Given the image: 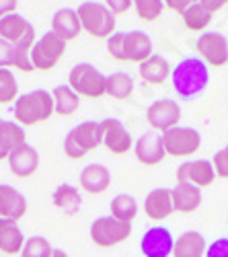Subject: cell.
<instances>
[{
    "label": "cell",
    "mask_w": 228,
    "mask_h": 257,
    "mask_svg": "<svg viewBox=\"0 0 228 257\" xmlns=\"http://www.w3.org/2000/svg\"><path fill=\"white\" fill-rule=\"evenodd\" d=\"M52 99H54V113L62 115V117L74 115L80 107V97L68 87V84H58V87L52 91Z\"/></svg>",
    "instance_id": "obj_28"
},
{
    "label": "cell",
    "mask_w": 228,
    "mask_h": 257,
    "mask_svg": "<svg viewBox=\"0 0 228 257\" xmlns=\"http://www.w3.org/2000/svg\"><path fill=\"white\" fill-rule=\"evenodd\" d=\"M52 243L46 237H39V234L25 239V245L21 249V257H52Z\"/></svg>",
    "instance_id": "obj_33"
},
{
    "label": "cell",
    "mask_w": 228,
    "mask_h": 257,
    "mask_svg": "<svg viewBox=\"0 0 228 257\" xmlns=\"http://www.w3.org/2000/svg\"><path fill=\"white\" fill-rule=\"evenodd\" d=\"M134 9H136V15L142 21L152 23V21H156L162 15L164 3L162 0H134Z\"/></svg>",
    "instance_id": "obj_34"
},
{
    "label": "cell",
    "mask_w": 228,
    "mask_h": 257,
    "mask_svg": "<svg viewBox=\"0 0 228 257\" xmlns=\"http://www.w3.org/2000/svg\"><path fill=\"white\" fill-rule=\"evenodd\" d=\"M7 163H9V169H11V173L15 177L27 179L39 169V153H37V148L31 146L29 142H23L9 155Z\"/></svg>",
    "instance_id": "obj_14"
},
{
    "label": "cell",
    "mask_w": 228,
    "mask_h": 257,
    "mask_svg": "<svg viewBox=\"0 0 228 257\" xmlns=\"http://www.w3.org/2000/svg\"><path fill=\"white\" fill-rule=\"evenodd\" d=\"M64 54H66V41L60 39L54 31H46L41 37L35 39L31 48L33 70H41V72L54 70Z\"/></svg>",
    "instance_id": "obj_7"
},
{
    "label": "cell",
    "mask_w": 228,
    "mask_h": 257,
    "mask_svg": "<svg viewBox=\"0 0 228 257\" xmlns=\"http://www.w3.org/2000/svg\"><path fill=\"white\" fill-rule=\"evenodd\" d=\"M17 7H19V0H0V19L17 13Z\"/></svg>",
    "instance_id": "obj_42"
},
{
    "label": "cell",
    "mask_w": 228,
    "mask_h": 257,
    "mask_svg": "<svg viewBox=\"0 0 228 257\" xmlns=\"http://www.w3.org/2000/svg\"><path fill=\"white\" fill-rule=\"evenodd\" d=\"M173 208L179 214H193L201 206V189L191 183H177L171 189Z\"/></svg>",
    "instance_id": "obj_20"
},
{
    "label": "cell",
    "mask_w": 228,
    "mask_h": 257,
    "mask_svg": "<svg viewBox=\"0 0 228 257\" xmlns=\"http://www.w3.org/2000/svg\"><path fill=\"white\" fill-rule=\"evenodd\" d=\"M15 64V46L0 39V68H13Z\"/></svg>",
    "instance_id": "obj_38"
},
{
    "label": "cell",
    "mask_w": 228,
    "mask_h": 257,
    "mask_svg": "<svg viewBox=\"0 0 228 257\" xmlns=\"http://www.w3.org/2000/svg\"><path fill=\"white\" fill-rule=\"evenodd\" d=\"M212 167H214V173L220 179H228V146L220 148V151L214 155L212 159Z\"/></svg>",
    "instance_id": "obj_36"
},
{
    "label": "cell",
    "mask_w": 228,
    "mask_h": 257,
    "mask_svg": "<svg viewBox=\"0 0 228 257\" xmlns=\"http://www.w3.org/2000/svg\"><path fill=\"white\" fill-rule=\"evenodd\" d=\"M25 136V127L15 119H0V163L7 161L17 146L27 142Z\"/></svg>",
    "instance_id": "obj_24"
},
{
    "label": "cell",
    "mask_w": 228,
    "mask_h": 257,
    "mask_svg": "<svg viewBox=\"0 0 228 257\" xmlns=\"http://www.w3.org/2000/svg\"><path fill=\"white\" fill-rule=\"evenodd\" d=\"M109 212H111L113 218L132 224V220H136L138 212H140V206H138L134 196H130V194H117L109 202Z\"/></svg>",
    "instance_id": "obj_29"
},
{
    "label": "cell",
    "mask_w": 228,
    "mask_h": 257,
    "mask_svg": "<svg viewBox=\"0 0 228 257\" xmlns=\"http://www.w3.org/2000/svg\"><path fill=\"white\" fill-rule=\"evenodd\" d=\"M101 127H103V146H105L111 155L121 157L132 151V146H134L132 134L128 132V127L123 125L121 119L105 117L101 121Z\"/></svg>",
    "instance_id": "obj_11"
},
{
    "label": "cell",
    "mask_w": 228,
    "mask_h": 257,
    "mask_svg": "<svg viewBox=\"0 0 228 257\" xmlns=\"http://www.w3.org/2000/svg\"><path fill=\"white\" fill-rule=\"evenodd\" d=\"M162 3H164V7H167L169 11H173L177 15H183L191 5H195L197 0H162Z\"/></svg>",
    "instance_id": "obj_40"
},
{
    "label": "cell",
    "mask_w": 228,
    "mask_h": 257,
    "mask_svg": "<svg viewBox=\"0 0 228 257\" xmlns=\"http://www.w3.org/2000/svg\"><path fill=\"white\" fill-rule=\"evenodd\" d=\"M130 234H132V224L113 218L111 214L109 216L95 218L89 228L91 241L101 249H109V247H117L121 243H126L130 239Z\"/></svg>",
    "instance_id": "obj_6"
},
{
    "label": "cell",
    "mask_w": 228,
    "mask_h": 257,
    "mask_svg": "<svg viewBox=\"0 0 228 257\" xmlns=\"http://www.w3.org/2000/svg\"><path fill=\"white\" fill-rule=\"evenodd\" d=\"M171 82H173V91L181 99L191 101L197 95H201L205 87H208L210 68L205 66V62L201 58L187 56L179 64H175V68H171Z\"/></svg>",
    "instance_id": "obj_1"
},
{
    "label": "cell",
    "mask_w": 228,
    "mask_h": 257,
    "mask_svg": "<svg viewBox=\"0 0 228 257\" xmlns=\"http://www.w3.org/2000/svg\"><path fill=\"white\" fill-rule=\"evenodd\" d=\"M33 31H35V27L19 13H13V15H7L0 19V39L9 41L13 46H17L21 39H25Z\"/></svg>",
    "instance_id": "obj_21"
},
{
    "label": "cell",
    "mask_w": 228,
    "mask_h": 257,
    "mask_svg": "<svg viewBox=\"0 0 228 257\" xmlns=\"http://www.w3.org/2000/svg\"><path fill=\"white\" fill-rule=\"evenodd\" d=\"M76 15H78L82 31L89 33L91 37L107 39L111 33H115V17L105 5L87 0V3L78 5Z\"/></svg>",
    "instance_id": "obj_4"
},
{
    "label": "cell",
    "mask_w": 228,
    "mask_h": 257,
    "mask_svg": "<svg viewBox=\"0 0 228 257\" xmlns=\"http://www.w3.org/2000/svg\"><path fill=\"white\" fill-rule=\"evenodd\" d=\"M103 146V127L101 121H80L64 138V155L72 161L85 159L91 151Z\"/></svg>",
    "instance_id": "obj_3"
},
{
    "label": "cell",
    "mask_w": 228,
    "mask_h": 257,
    "mask_svg": "<svg viewBox=\"0 0 228 257\" xmlns=\"http://www.w3.org/2000/svg\"><path fill=\"white\" fill-rule=\"evenodd\" d=\"M52 257H68V255H66V251H62V249H54Z\"/></svg>",
    "instance_id": "obj_43"
},
{
    "label": "cell",
    "mask_w": 228,
    "mask_h": 257,
    "mask_svg": "<svg viewBox=\"0 0 228 257\" xmlns=\"http://www.w3.org/2000/svg\"><path fill=\"white\" fill-rule=\"evenodd\" d=\"M134 93V80L128 72H113L107 76L105 82V95L117 101H126Z\"/></svg>",
    "instance_id": "obj_30"
},
{
    "label": "cell",
    "mask_w": 228,
    "mask_h": 257,
    "mask_svg": "<svg viewBox=\"0 0 228 257\" xmlns=\"http://www.w3.org/2000/svg\"><path fill=\"white\" fill-rule=\"evenodd\" d=\"M19 97V82L11 68H0V105L17 101Z\"/></svg>",
    "instance_id": "obj_32"
},
{
    "label": "cell",
    "mask_w": 228,
    "mask_h": 257,
    "mask_svg": "<svg viewBox=\"0 0 228 257\" xmlns=\"http://www.w3.org/2000/svg\"><path fill=\"white\" fill-rule=\"evenodd\" d=\"M78 183H80L82 191H87L89 196H101V194H105L111 185V171L105 165L91 163L80 171Z\"/></svg>",
    "instance_id": "obj_16"
},
{
    "label": "cell",
    "mask_w": 228,
    "mask_h": 257,
    "mask_svg": "<svg viewBox=\"0 0 228 257\" xmlns=\"http://www.w3.org/2000/svg\"><path fill=\"white\" fill-rule=\"evenodd\" d=\"M195 52L208 68H222L228 64V39L218 31H203L195 41Z\"/></svg>",
    "instance_id": "obj_9"
},
{
    "label": "cell",
    "mask_w": 228,
    "mask_h": 257,
    "mask_svg": "<svg viewBox=\"0 0 228 257\" xmlns=\"http://www.w3.org/2000/svg\"><path fill=\"white\" fill-rule=\"evenodd\" d=\"M175 179H177V183H191V185L203 189V187H210L216 181V173H214L212 161L197 159V161L181 163L177 167Z\"/></svg>",
    "instance_id": "obj_12"
},
{
    "label": "cell",
    "mask_w": 228,
    "mask_h": 257,
    "mask_svg": "<svg viewBox=\"0 0 228 257\" xmlns=\"http://www.w3.org/2000/svg\"><path fill=\"white\" fill-rule=\"evenodd\" d=\"M126 62L142 64L144 60H148L152 56V39L144 33V31H126Z\"/></svg>",
    "instance_id": "obj_22"
},
{
    "label": "cell",
    "mask_w": 228,
    "mask_h": 257,
    "mask_svg": "<svg viewBox=\"0 0 228 257\" xmlns=\"http://www.w3.org/2000/svg\"><path fill=\"white\" fill-rule=\"evenodd\" d=\"M134 155L138 159L140 165L144 167H156L162 163L164 155V146H162V138L158 132H146L142 134L136 142H134Z\"/></svg>",
    "instance_id": "obj_15"
},
{
    "label": "cell",
    "mask_w": 228,
    "mask_h": 257,
    "mask_svg": "<svg viewBox=\"0 0 228 257\" xmlns=\"http://www.w3.org/2000/svg\"><path fill=\"white\" fill-rule=\"evenodd\" d=\"M146 121L152 127V132H167L171 127H177L181 121V107L175 99H156L146 109Z\"/></svg>",
    "instance_id": "obj_10"
},
{
    "label": "cell",
    "mask_w": 228,
    "mask_h": 257,
    "mask_svg": "<svg viewBox=\"0 0 228 257\" xmlns=\"http://www.w3.org/2000/svg\"><path fill=\"white\" fill-rule=\"evenodd\" d=\"M27 214V198L9 183H0V218L21 220Z\"/></svg>",
    "instance_id": "obj_18"
},
{
    "label": "cell",
    "mask_w": 228,
    "mask_h": 257,
    "mask_svg": "<svg viewBox=\"0 0 228 257\" xmlns=\"http://www.w3.org/2000/svg\"><path fill=\"white\" fill-rule=\"evenodd\" d=\"M175 239L169 228L160 224L150 226L140 239V251L144 257H171Z\"/></svg>",
    "instance_id": "obj_13"
},
{
    "label": "cell",
    "mask_w": 228,
    "mask_h": 257,
    "mask_svg": "<svg viewBox=\"0 0 228 257\" xmlns=\"http://www.w3.org/2000/svg\"><path fill=\"white\" fill-rule=\"evenodd\" d=\"M205 237L197 230H185L175 239L173 257H203L205 255Z\"/></svg>",
    "instance_id": "obj_25"
},
{
    "label": "cell",
    "mask_w": 228,
    "mask_h": 257,
    "mask_svg": "<svg viewBox=\"0 0 228 257\" xmlns=\"http://www.w3.org/2000/svg\"><path fill=\"white\" fill-rule=\"evenodd\" d=\"M25 245V234L17 220L0 218V253L17 255Z\"/></svg>",
    "instance_id": "obj_26"
},
{
    "label": "cell",
    "mask_w": 228,
    "mask_h": 257,
    "mask_svg": "<svg viewBox=\"0 0 228 257\" xmlns=\"http://www.w3.org/2000/svg\"><path fill=\"white\" fill-rule=\"evenodd\" d=\"M197 3H199L205 11H210V13L214 15V13L222 11V9L228 5V0H197Z\"/></svg>",
    "instance_id": "obj_41"
},
{
    "label": "cell",
    "mask_w": 228,
    "mask_h": 257,
    "mask_svg": "<svg viewBox=\"0 0 228 257\" xmlns=\"http://www.w3.org/2000/svg\"><path fill=\"white\" fill-rule=\"evenodd\" d=\"M52 31L64 39L66 44L68 41H74L80 33H82V27H80V21H78V15H76V9H60L54 13L52 17Z\"/></svg>",
    "instance_id": "obj_19"
},
{
    "label": "cell",
    "mask_w": 228,
    "mask_h": 257,
    "mask_svg": "<svg viewBox=\"0 0 228 257\" xmlns=\"http://www.w3.org/2000/svg\"><path fill=\"white\" fill-rule=\"evenodd\" d=\"M15 121L23 127L44 123L54 115V99L46 89H35L25 95H19L13 109Z\"/></svg>",
    "instance_id": "obj_2"
},
{
    "label": "cell",
    "mask_w": 228,
    "mask_h": 257,
    "mask_svg": "<svg viewBox=\"0 0 228 257\" xmlns=\"http://www.w3.org/2000/svg\"><path fill=\"white\" fill-rule=\"evenodd\" d=\"M203 257H228V237H218L205 247Z\"/></svg>",
    "instance_id": "obj_37"
},
{
    "label": "cell",
    "mask_w": 228,
    "mask_h": 257,
    "mask_svg": "<svg viewBox=\"0 0 228 257\" xmlns=\"http://www.w3.org/2000/svg\"><path fill=\"white\" fill-rule=\"evenodd\" d=\"M123 41H126V31H115L107 37V54L117 62H126V48H123Z\"/></svg>",
    "instance_id": "obj_35"
},
{
    "label": "cell",
    "mask_w": 228,
    "mask_h": 257,
    "mask_svg": "<svg viewBox=\"0 0 228 257\" xmlns=\"http://www.w3.org/2000/svg\"><path fill=\"white\" fill-rule=\"evenodd\" d=\"M173 212H175V208H173L171 189H167V187H156V189L148 191V196L144 198V214L154 222L167 220Z\"/></svg>",
    "instance_id": "obj_17"
},
{
    "label": "cell",
    "mask_w": 228,
    "mask_h": 257,
    "mask_svg": "<svg viewBox=\"0 0 228 257\" xmlns=\"http://www.w3.org/2000/svg\"><path fill=\"white\" fill-rule=\"evenodd\" d=\"M162 146H164V155L175 157V159H185L195 155L201 148V134L195 127H171V130L162 132Z\"/></svg>",
    "instance_id": "obj_8"
},
{
    "label": "cell",
    "mask_w": 228,
    "mask_h": 257,
    "mask_svg": "<svg viewBox=\"0 0 228 257\" xmlns=\"http://www.w3.org/2000/svg\"><path fill=\"white\" fill-rule=\"evenodd\" d=\"M105 82L107 76L89 62H80L68 74V87L78 95L87 99H101L105 97Z\"/></svg>",
    "instance_id": "obj_5"
},
{
    "label": "cell",
    "mask_w": 228,
    "mask_h": 257,
    "mask_svg": "<svg viewBox=\"0 0 228 257\" xmlns=\"http://www.w3.org/2000/svg\"><path fill=\"white\" fill-rule=\"evenodd\" d=\"M134 5V0H105V7L111 11L113 17L117 15H126Z\"/></svg>",
    "instance_id": "obj_39"
},
{
    "label": "cell",
    "mask_w": 228,
    "mask_h": 257,
    "mask_svg": "<svg viewBox=\"0 0 228 257\" xmlns=\"http://www.w3.org/2000/svg\"><path fill=\"white\" fill-rule=\"evenodd\" d=\"M183 23H185V27H187L189 31H205V29H208V25L212 23V13L210 11H205L199 3H195V5H191L187 11H185L183 15Z\"/></svg>",
    "instance_id": "obj_31"
},
{
    "label": "cell",
    "mask_w": 228,
    "mask_h": 257,
    "mask_svg": "<svg viewBox=\"0 0 228 257\" xmlns=\"http://www.w3.org/2000/svg\"><path fill=\"white\" fill-rule=\"evenodd\" d=\"M138 72H140L142 80H146L148 84L158 87V84H164V80L171 78V64H169L167 58L152 54L148 60L138 64Z\"/></svg>",
    "instance_id": "obj_23"
},
{
    "label": "cell",
    "mask_w": 228,
    "mask_h": 257,
    "mask_svg": "<svg viewBox=\"0 0 228 257\" xmlns=\"http://www.w3.org/2000/svg\"><path fill=\"white\" fill-rule=\"evenodd\" d=\"M52 202L58 210L68 214V216H74V214H78L80 208H82L80 191H78V187H74L70 183H60L52 194Z\"/></svg>",
    "instance_id": "obj_27"
}]
</instances>
